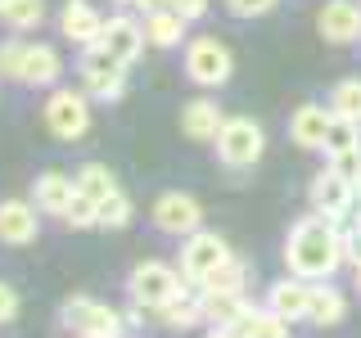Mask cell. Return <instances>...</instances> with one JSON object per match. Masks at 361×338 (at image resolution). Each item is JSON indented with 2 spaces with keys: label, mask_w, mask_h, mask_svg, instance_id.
Returning a JSON list of instances; mask_svg holds the SVG:
<instances>
[{
  "label": "cell",
  "mask_w": 361,
  "mask_h": 338,
  "mask_svg": "<svg viewBox=\"0 0 361 338\" xmlns=\"http://www.w3.org/2000/svg\"><path fill=\"white\" fill-rule=\"evenodd\" d=\"M357 144H361V122L334 113L330 131H325V154H343V149H357Z\"/></svg>",
  "instance_id": "obj_26"
},
{
  "label": "cell",
  "mask_w": 361,
  "mask_h": 338,
  "mask_svg": "<svg viewBox=\"0 0 361 338\" xmlns=\"http://www.w3.org/2000/svg\"><path fill=\"white\" fill-rule=\"evenodd\" d=\"M307 199H312V212H325V217H348V208H353V199H357V189L348 185L343 176L334 172V167H325V172H316L312 176V185H307Z\"/></svg>",
  "instance_id": "obj_12"
},
{
  "label": "cell",
  "mask_w": 361,
  "mask_h": 338,
  "mask_svg": "<svg viewBox=\"0 0 361 338\" xmlns=\"http://www.w3.org/2000/svg\"><path fill=\"white\" fill-rule=\"evenodd\" d=\"M37 212L41 208H32V203H23V199H5V203H0V244L23 248V244L37 239V230H41Z\"/></svg>",
  "instance_id": "obj_16"
},
{
  "label": "cell",
  "mask_w": 361,
  "mask_h": 338,
  "mask_svg": "<svg viewBox=\"0 0 361 338\" xmlns=\"http://www.w3.org/2000/svg\"><path fill=\"white\" fill-rule=\"evenodd\" d=\"M330 118H334V108H325V104H298L293 118H289V140L298 144V149H325Z\"/></svg>",
  "instance_id": "obj_17"
},
{
  "label": "cell",
  "mask_w": 361,
  "mask_h": 338,
  "mask_svg": "<svg viewBox=\"0 0 361 338\" xmlns=\"http://www.w3.org/2000/svg\"><path fill=\"white\" fill-rule=\"evenodd\" d=\"M185 27H190V18L176 14V9H154V14H145V37H149L154 50H180V45H185Z\"/></svg>",
  "instance_id": "obj_20"
},
{
  "label": "cell",
  "mask_w": 361,
  "mask_h": 338,
  "mask_svg": "<svg viewBox=\"0 0 361 338\" xmlns=\"http://www.w3.org/2000/svg\"><path fill=\"white\" fill-rule=\"evenodd\" d=\"M221 122H226V113H221L217 99H208V95L190 99V104L180 108V131H185L190 140H217Z\"/></svg>",
  "instance_id": "obj_18"
},
{
  "label": "cell",
  "mask_w": 361,
  "mask_h": 338,
  "mask_svg": "<svg viewBox=\"0 0 361 338\" xmlns=\"http://www.w3.org/2000/svg\"><path fill=\"white\" fill-rule=\"evenodd\" d=\"M185 289V275H180L176 266L158 262V257H149V262H140L127 275V298L135 302V307H163V302H172L176 293Z\"/></svg>",
  "instance_id": "obj_4"
},
{
  "label": "cell",
  "mask_w": 361,
  "mask_h": 338,
  "mask_svg": "<svg viewBox=\"0 0 361 338\" xmlns=\"http://www.w3.org/2000/svg\"><path fill=\"white\" fill-rule=\"evenodd\" d=\"M154 230L163 234H176V239H185V234H195L203 225V203L195 194H185V189H167V194L154 199Z\"/></svg>",
  "instance_id": "obj_10"
},
{
  "label": "cell",
  "mask_w": 361,
  "mask_h": 338,
  "mask_svg": "<svg viewBox=\"0 0 361 338\" xmlns=\"http://www.w3.org/2000/svg\"><path fill=\"white\" fill-rule=\"evenodd\" d=\"M14 315H18V289L0 280V325H9Z\"/></svg>",
  "instance_id": "obj_33"
},
{
  "label": "cell",
  "mask_w": 361,
  "mask_h": 338,
  "mask_svg": "<svg viewBox=\"0 0 361 338\" xmlns=\"http://www.w3.org/2000/svg\"><path fill=\"white\" fill-rule=\"evenodd\" d=\"M122 5L140 9V14H154V9H172V0H122Z\"/></svg>",
  "instance_id": "obj_35"
},
{
  "label": "cell",
  "mask_w": 361,
  "mask_h": 338,
  "mask_svg": "<svg viewBox=\"0 0 361 338\" xmlns=\"http://www.w3.org/2000/svg\"><path fill=\"white\" fill-rule=\"evenodd\" d=\"M82 86H86L90 99L113 104V99H122V90H127V63L113 59L99 41H90L86 54H82Z\"/></svg>",
  "instance_id": "obj_7"
},
{
  "label": "cell",
  "mask_w": 361,
  "mask_h": 338,
  "mask_svg": "<svg viewBox=\"0 0 361 338\" xmlns=\"http://www.w3.org/2000/svg\"><path fill=\"white\" fill-rule=\"evenodd\" d=\"M330 167H334V172L343 176L353 189H361V144H357V149H343V154H330Z\"/></svg>",
  "instance_id": "obj_31"
},
{
  "label": "cell",
  "mask_w": 361,
  "mask_h": 338,
  "mask_svg": "<svg viewBox=\"0 0 361 338\" xmlns=\"http://www.w3.org/2000/svg\"><path fill=\"white\" fill-rule=\"evenodd\" d=\"M172 9H176V14H185L190 23H195V18L208 14V0H172Z\"/></svg>",
  "instance_id": "obj_34"
},
{
  "label": "cell",
  "mask_w": 361,
  "mask_h": 338,
  "mask_svg": "<svg viewBox=\"0 0 361 338\" xmlns=\"http://www.w3.org/2000/svg\"><path fill=\"white\" fill-rule=\"evenodd\" d=\"M271 5H276V0H226V9H231L235 18H257V14H271Z\"/></svg>",
  "instance_id": "obj_32"
},
{
  "label": "cell",
  "mask_w": 361,
  "mask_h": 338,
  "mask_svg": "<svg viewBox=\"0 0 361 338\" xmlns=\"http://www.w3.org/2000/svg\"><path fill=\"white\" fill-rule=\"evenodd\" d=\"M231 257H235L231 244H226L217 230H203L199 225L195 234L180 239V275H185V284H203V280H208L221 262H231Z\"/></svg>",
  "instance_id": "obj_8"
},
{
  "label": "cell",
  "mask_w": 361,
  "mask_h": 338,
  "mask_svg": "<svg viewBox=\"0 0 361 338\" xmlns=\"http://www.w3.org/2000/svg\"><path fill=\"white\" fill-rule=\"evenodd\" d=\"M158 320L163 325H172V330H190V325H199L203 320V289H180L172 302H163L158 307Z\"/></svg>",
  "instance_id": "obj_22"
},
{
  "label": "cell",
  "mask_w": 361,
  "mask_h": 338,
  "mask_svg": "<svg viewBox=\"0 0 361 338\" xmlns=\"http://www.w3.org/2000/svg\"><path fill=\"white\" fill-rule=\"evenodd\" d=\"M348 257V234L338 230L334 217L325 212H312V217L293 221L289 239H285V266L302 280H330Z\"/></svg>",
  "instance_id": "obj_1"
},
{
  "label": "cell",
  "mask_w": 361,
  "mask_h": 338,
  "mask_svg": "<svg viewBox=\"0 0 361 338\" xmlns=\"http://www.w3.org/2000/svg\"><path fill=\"white\" fill-rule=\"evenodd\" d=\"M99 45L113 54V59H122V63H135L145 54V45H149V37H145V27L135 18H127V14H118V18H109L104 23V32H99Z\"/></svg>",
  "instance_id": "obj_14"
},
{
  "label": "cell",
  "mask_w": 361,
  "mask_h": 338,
  "mask_svg": "<svg viewBox=\"0 0 361 338\" xmlns=\"http://www.w3.org/2000/svg\"><path fill=\"white\" fill-rule=\"evenodd\" d=\"M330 108L343 113V118H357L361 122V77H343L330 95Z\"/></svg>",
  "instance_id": "obj_28"
},
{
  "label": "cell",
  "mask_w": 361,
  "mask_h": 338,
  "mask_svg": "<svg viewBox=\"0 0 361 338\" xmlns=\"http://www.w3.org/2000/svg\"><path fill=\"white\" fill-rule=\"evenodd\" d=\"M267 307L276 315H285L289 325L307 320V311H312V280H302V275L289 270L285 280H276V284L267 289Z\"/></svg>",
  "instance_id": "obj_13"
},
{
  "label": "cell",
  "mask_w": 361,
  "mask_h": 338,
  "mask_svg": "<svg viewBox=\"0 0 361 338\" xmlns=\"http://www.w3.org/2000/svg\"><path fill=\"white\" fill-rule=\"evenodd\" d=\"M77 189H82V194L86 199H109L113 194V189H118V180H113V172H109V167H99V163H86L82 167V172H77Z\"/></svg>",
  "instance_id": "obj_27"
},
{
  "label": "cell",
  "mask_w": 361,
  "mask_h": 338,
  "mask_svg": "<svg viewBox=\"0 0 361 338\" xmlns=\"http://www.w3.org/2000/svg\"><path fill=\"white\" fill-rule=\"evenodd\" d=\"M244 307H248L244 289H203V325H208V330L226 334Z\"/></svg>",
  "instance_id": "obj_19"
},
{
  "label": "cell",
  "mask_w": 361,
  "mask_h": 338,
  "mask_svg": "<svg viewBox=\"0 0 361 338\" xmlns=\"http://www.w3.org/2000/svg\"><path fill=\"white\" fill-rule=\"evenodd\" d=\"M0 77L23 86H54L63 77V59L54 45L41 41H5L0 45Z\"/></svg>",
  "instance_id": "obj_2"
},
{
  "label": "cell",
  "mask_w": 361,
  "mask_h": 338,
  "mask_svg": "<svg viewBox=\"0 0 361 338\" xmlns=\"http://www.w3.org/2000/svg\"><path fill=\"white\" fill-rule=\"evenodd\" d=\"M95 212H99V203H95V199H86L82 189H77L73 203L63 208V221L73 225V230H95Z\"/></svg>",
  "instance_id": "obj_30"
},
{
  "label": "cell",
  "mask_w": 361,
  "mask_h": 338,
  "mask_svg": "<svg viewBox=\"0 0 361 338\" xmlns=\"http://www.w3.org/2000/svg\"><path fill=\"white\" fill-rule=\"evenodd\" d=\"M59 325L73 334H86V338H113L122 330V315H118V307H109L99 298H68L59 311Z\"/></svg>",
  "instance_id": "obj_9"
},
{
  "label": "cell",
  "mask_w": 361,
  "mask_h": 338,
  "mask_svg": "<svg viewBox=\"0 0 361 338\" xmlns=\"http://www.w3.org/2000/svg\"><path fill=\"white\" fill-rule=\"evenodd\" d=\"M135 208L131 199L122 194V189H113L109 199H99V212H95V230H122V225H131Z\"/></svg>",
  "instance_id": "obj_25"
},
{
  "label": "cell",
  "mask_w": 361,
  "mask_h": 338,
  "mask_svg": "<svg viewBox=\"0 0 361 338\" xmlns=\"http://www.w3.org/2000/svg\"><path fill=\"white\" fill-rule=\"evenodd\" d=\"M32 194H37V208L50 212V217H63V208L73 203L77 194V180L63 176V172H41L37 185H32Z\"/></svg>",
  "instance_id": "obj_21"
},
{
  "label": "cell",
  "mask_w": 361,
  "mask_h": 338,
  "mask_svg": "<svg viewBox=\"0 0 361 338\" xmlns=\"http://www.w3.org/2000/svg\"><path fill=\"white\" fill-rule=\"evenodd\" d=\"M212 144H217V158L226 167H253L267 154V131L253 118H226Z\"/></svg>",
  "instance_id": "obj_6"
},
{
  "label": "cell",
  "mask_w": 361,
  "mask_h": 338,
  "mask_svg": "<svg viewBox=\"0 0 361 338\" xmlns=\"http://www.w3.org/2000/svg\"><path fill=\"white\" fill-rule=\"evenodd\" d=\"M104 14H99L90 0H63V9H59V32L68 41H77V45H90V41H99V32H104Z\"/></svg>",
  "instance_id": "obj_15"
},
{
  "label": "cell",
  "mask_w": 361,
  "mask_h": 338,
  "mask_svg": "<svg viewBox=\"0 0 361 338\" xmlns=\"http://www.w3.org/2000/svg\"><path fill=\"white\" fill-rule=\"evenodd\" d=\"M180 50H185V77L195 86L212 90V86H226V82H231L235 54L226 50V41H217V37H190Z\"/></svg>",
  "instance_id": "obj_3"
},
{
  "label": "cell",
  "mask_w": 361,
  "mask_h": 338,
  "mask_svg": "<svg viewBox=\"0 0 361 338\" xmlns=\"http://www.w3.org/2000/svg\"><path fill=\"white\" fill-rule=\"evenodd\" d=\"M343 315H348V298L330 284V280H316V284H312V311H307V320L325 330V325H338Z\"/></svg>",
  "instance_id": "obj_23"
},
{
  "label": "cell",
  "mask_w": 361,
  "mask_h": 338,
  "mask_svg": "<svg viewBox=\"0 0 361 338\" xmlns=\"http://www.w3.org/2000/svg\"><path fill=\"white\" fill-rule=\"evenodd\" d=\"M45 18V0H0V23L14 32H32Z\"/></svg>",
  "instance_id": "obj_24"
},
{
  "label": "cell",
  "mask_w": 361,
  "mask_h": 338,
  "mask_svg": "<svg viewBox=\"0 0 361 338\" xmlns=\"http://www.w3.org/2000/svg\"><path fill=\"white\" fill-rule=\"evenodd\" d=\"M353 284H357V293H361V253L353 257Z\"/></svg>",
  "instance_id": "obj_36"
},
{
  "label": "cell",
  "mask_w": 361,
  "mask_h": 338,
  "mask_svg": "<svg viewBox=\"0 0 361 338\" xmlns=\"http://www.w3.org/2000/svg\"><path fill=\"white\" fill-rule=\"evenodd\" d=\"M244 280H248V266L240 262V257H231V262H221L199 289H244Z\"/></svg>",
  "instance_id": "obj_29"
},
{
  "label": "cell",
  "mask_w": 361,
  "mask_h": 338,
  "mask_svg": "<svg viewBox=\"0 0 361 338\" xmlns=\"http://www.w3.org/2000/svg\"><path fill=\"white\" fill-rule=\"evenodd\" d=\"M316 32L334 45L361 41V0H325L316 9Z\"/></svg>",
  "instance_id": "obj_11"
},
{
  "label": "cell",
  "mask_w": 361,
  "mask_h": 338,
  "mask_svg": "<svg viewBox=\"0 0 361 338\" xmlns=\"http://www.w3.org/2000/svg\"><path fill=\"white\" fill-rule=\"evenodd\" d=\"M41 122L50 127L54 140H82L90 131V95L86 90H50V99H45L41 108Z\"/></svg>",
  "instance_id": "obj_5"
}]
</instances>
